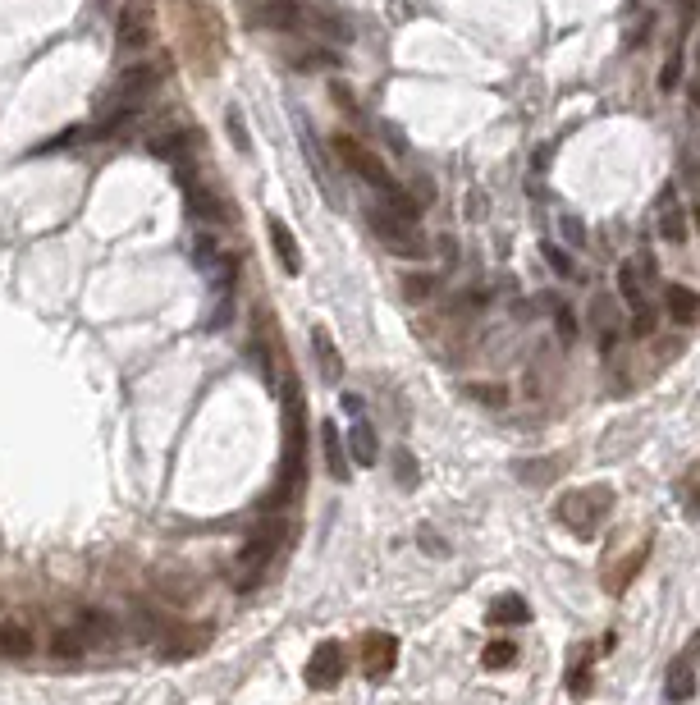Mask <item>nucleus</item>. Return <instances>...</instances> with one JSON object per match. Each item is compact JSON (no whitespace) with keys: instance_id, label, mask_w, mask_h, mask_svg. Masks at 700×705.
<instances>
[{"instance_id":"1","label":"nucleus","mask_w":700,"mask_h":705,"mask_svg":"<svg viewBox=\"0 0 700 705\" xmlns=\"http://www.w3.org/2000/svg\"><path fill=\"white\" fill-rule=\"evenodd\" d=\"M307 490V403L298 385L284 376V449H280V477L270 486V509H284Z\"/></svg>"},{"instance_id":"2","label":"nucleus","mask_w":700,"mask_h":705,"mask_svg":"<svg viewBox=\"0 0 700 705\" xmlns=\"http://www.w3.org/2000/svg\"><path fill=\"white\" fill-rule=\"evenodd\" d=\"M124 637V623L110 614V609H74L51 628L46 637V651L60 655V660H78L87 651H106Z\"/></svg>"},{"instance_id":"3","label":"nucleus","mask_w":700,"mask_h":705,"mask_svg":"<svg viewBox=\"0 0 700 705\" xmlns=\"http://www.w3.org/2000/svg\"><path fill=\"white\" fill-rule=\"evenodd\" d=\"M614 486H582V490H568V495L554 504V518L568 527L572 536H582V541H591L595 532H600V522L614 513Z\"/></svg>"},{"instance_id":"4","label":"nucleus","mask_w":700,"mask_h":705,"mask_svg":"<svg viewBox=\"0 0 700 705\" xmlns=\"http://www.w3.org/2000/svg\"><path fill=\"white\" fill-rule=\"evenodd\" d=\"M284 541H289V522H280V518H270V522H261V527H252L248 541H243V550H238V559H234L238 586H257L261 577L270 573L275 554L284 550Z\"/></svg>"},{"instance_id":"5","label":"nucleus","mask_w":700,"mask_h":705,"mask_svg":"<svg viewBox=\"0 0 700 705\" xmlns=\"http://www.w3.org/2000/svg\"><path fill=\"white\" fill-rule=\"evenodd\" d=\"M618 293H623V303L632 307V335L636 339H650L659 330V312H655V298H650V261H636L627 257L618 266Z\"/></svg>"},{"instance_id":"6","label":"nucleus","mask_w":700,"mask_h":705,"mask_svg":"<svg viewBox=\"0 0 700 705\" xmlns=\"http://www.w3.org/2000/svg\"><path fill=\"white\" fill-rule=\"evenodd\" d=\"M334 156H339V165L344 170H353L362 184L376 188V197H389V193H399V184H394V174L385 170V161H380L371 147H362V142L353 138V133H334Z\"/></svg>"},{"instance_id":"7","label":"nucleus","mask_w":700,"mask_h":705,"mask_svg":"<svg viewBox=\"0 0 700 705\" xmlns=\"http://www.w3.org/2000/svg\"><path fill=\"white\" fill-rule=\"evenodd\" d=\"M138 623H142L147 641L161 655H193V651H202L206 641H211V632H206V628H184V623L165 619V614H156V609H142Z\"/></svg>"},{"instance_id":"8","label":"nucleus","mask_w":700,"mask_h":705,"mask_svg":"<svg viewBox=\"0 0 700 705\" xmlns=\"http://www.w3.org/2000/svg\"><path fill=\"white\" fill-rule=\"evenodd\" d=\"M367 225H371V234H376L380 243H385L394 257H426L431 252V243H426V234H421L412 220H403V216H389L385 207H376L371 202L367 207Z\"/></svg>"},{"instance_id":"9","label":"nucleus","mask_w":700,"mask_h":705,"mask_svg":"<svg viewBox=\"0 0 700 705\" xmlns=\"http://www.w3.org/2000/svg\"><path fill=\"white\" fill-rule=\"evenodd\" d=\"M238 14L252 33H293L307 19L298 0H238Z\"/></svg>"},{"instance_id":"10","label":"nucleus","mask_w":700,"mask_h":705,"mask_svg":"<svg viewBox=\"0 0 700 705\" xmlns=\"http://www.w3.org/2000/svg\"><path fill=\"white\" fill-rule=\"evenodd\" d=\"M156 33V14H151V0H124L115 14V42L124 55H142L151 46Z\"/></svg>"},{"instance_id":"11","label":"nucleus","mask_w":700,"mask_h":705,"mask_svg":"<svg viewBox=\"0 0 700 705\" xmlns=\"http://www.w3.org/2000/svg\"><path fill=\"white\" fill-rule=\"evenodd\" d=\"M161 65H151V60H133V65H124V74L115 78V87H110V101L106 106H129V110H142L147 106V97L161 87Z\"/></svg>"},{"instance_id":"12","label":"nucleus","mask_w":700,"mask_h":705,"mask_svg":"<svg viewBox=\"0 0 700 705\" xmlns=\"http://www.w3.org/2000/svg\"><path fill=\"white\" fill-rule=\"evenodd\" d=\"M650 550H655V536L641 532V541H636L632 550L618 554V559H609V564L600 568V586H604V591H609V596H627V586H632V582H636V573L646 568Z\"/></svg>"},{"instance_id":"13","label":"nucleus","mask_w":700,"mask_h":705,"mask_svg":"<svg viewBox=\"0 0 700 705\" xmlns=\"http://www.w3.org/2000/svg\"><path fill=\"white\" fill-rule=\"evenodd\" d=\"M399 664V637L394 632H367L362 637V673L367 683H385L389 673Z\"/></svg>"},{"instance_id":"14","label":"nucleus","mask_w":700,"mask_h":705,"mask_svg":"<svg viewBox=\"0 0 700 705\" xmlns=\"http://www.w3.org/2000/svg\"><path fill=\"white\" fill-rule=\"evenodd\" d=\"M184 197H188V216H197L202 225H229V220H234L229 202L211 184H202V179H197V184L184 179Z\"/></svg>"},{"instance_id":"15","label":"nucleus","mask_w":700,"mask_h":705,"mask_svg":"<svg viewBox=\"0 0 700 705\" xmlns=\"http://www.w3.org/2000/svg\"><path fill=\"white\" fill-rule=\"evenodd\" d=\"M334 683H344V646L339 641H321L307 660V687L316 692H330Z\"/></svg>"},{"instance_id":"16","label":"nucleus","mask_w":700,"mask_h":705,"mask_svg":"<svg viewBox=\"0 0 700 705\" xmlns=\"http://www.w3.org/2000/svg\"><path fill=\"white\" fill-rule=\"evenodd\" d=\"M595 655H600V646H591V641H582V646L572 651V664H568V673H563V683H568V692L577 696V701H586V696H591V687H595V673H591Z\"/></svg>"},{"instance_id":"17","label":"nucleus","mask_w":700,"mask_h":705,"mask_svg":"<svg viewBox=\"0 0 700 705\" xmlns=\"http://www.w3.org/2000/svg\"><path fill=\"white\" fill-rule=\"evenodd\" d=\"M591 326H595V344H600V353H614L618 335H623V321H618L614 298H595V303H591Z\"/></svg>"},{"instance_id":"18","label":"nucleus","mask_w":700,"mask_h":705,"mask_svg":"<svg viewBox=\"0 0 700 705\" xmlns=\"http://www.w3.org/2000/svg\"><path fill=\"white\" fill-rule=\"evenodd\" d=\"M266 234H270V248H275V257H280L284 275H302V252H298V239H293V229L284 225L280 216L266 220Z\"/></svg>"},{"instance_id":"19","label":"nucleus","mask_w":700,"mask_h":705,"mask_svg":"<svg viewBox=\"0 0 700 705\" xmlns=\"http://www.w3.org/2000/svg\"><path fill=\"white\" fill-rule=\"evenodd\" d=\"M664 312L678 321V326H696L700 321V293L687 289V284H664Z\"/></svg>"},{"instance_id":"20","label":"nucleus","mask_w":700,"mask_h":705,"mask_svg":"<svg viewBox=\"0 0 700 705\" xmlns=\"http://www.w3.org/2000/svg\"><path fill=\"white\" fill-rule=\"evenodd\" d=\"M691 696H696V664H691L687 655H678V660L668 664V673H664V701L687 705Z\"/></svg>"},{"instance_id":"21","label":"nucleus","mask_w":700,"mask_h":705,"mask_svg":"<svg viewBox=\"0 0 700 705\" xmlns=\"http://www.w3.org/2000/svg\"><path fill=\"white\" fill-rule=\"evenodd\" d=\"M23 655H33V628L28 619H0V660H23Z\"/></svg>"},{"instance_id":"22","label":"nucleus","mask_w":700,"mask_h":705,"mask_svg":"<svg viewBox=\"0 0 700 705\" xmlns=\"http://www.w3.org/2000/svg\"><path fill=\"white\" fill-rule=\"evenodd\" d=\"M312 348H316V367H321V380L325 385H339L344 380V362H339V353H334V339L325 326L312 330Z\"/></svg>"},{"instance_id":"23","label":"nucleus","mask_w":700,"mask_h":705,"mask_svg":"<svg viewBox=\"0 0 700 705\" xmlns=\"http://www.w3.org/2000/svg\"><path fill=\"white\" fill-rule=\"evenodd\" d=\"M348 458H353L357 467H376V458H380L376 431H371V422H362V417L348 426Z\"/></svg>"},{"instance_id":"24","label":"nucleus","mask_w":700,"mask_h":705,"mask_svg":"<svg viewBox=\"0 0 700 705\" xmlns=\"http://www.w3.org/2000/svg\"><path fill=\"white\" fill-rule=\"evenodd\" d=\"M531 619V605L527 596H517V591H504L499 600H490V623H504V628H517V623Z\"/></svg>"},{"instance_id":"25","label":"nucleus","mask_w":700,"mask_h":705,"mask_svg":"<svg viewBox=\"0 0 700 705\" xmlns=\"http://www.w3.org/2000/svg\"><path fill=\"white\" fill-rule=\"evenodd\" d=\"M321 445H325V467H330L334 481L348 477V463H344V435H339V426L334 422H321Z\"/></svg>"},{"instance_id":"26","label":"nucleus","mask_w":700,"mask_h":705,"mask_svg":"<svg viewBox=\"0 0 700 705\" xmlns=\"http://www.w3.org/2000/svg\"><path fill=\"white\" fill-rule=\"evenodd\" d=\"M554 390V358H550V348H540V358L527 367V394H550Z\"/></svg>"},{"instance_id":"27","label":"nucleus","mask_w":700,"mask_h":705,"mask_svg":"<svg viewBox=\"0 0 700 705\" xmlns=\"http://www.w3.org/2000/svg\"><path fill=\"white\" fill-rule=\"evenodd\" d=\"M225 257H229V252L216 243V234H197V239H193V266H197L202 275L211 271V266H220Z\"/></svg>"},{"instance_id":"28","label":"nucleus","mask_w":700,"mask_h":705,"mask_svg":"<svg viewBox=\"0 0 700 705\" xmlns=\"http://www.w3.org/2000/svg\"><path fill=\"white\" fill-rule=\"evenodd\" d=\"M481 664L485 669H513L517 664V641H490L481 651Z\"/></svg>"},{"instance_id":"29","label":"nucleus","mask_w":700,"mask_h":705,"mask_svg":"<svg viewBox=\"0 0 700 705\" xmlns=\"http://www.w3.org/2000/svg\"><path fill=\"white\" fill-rule=\"evenodd\" d=\"M225 129H229V142L238 147V156H248L252 152V138H248V124H243V110H238V106L225 110Z\"/></svg>"},{"instance_id":"30","label":"nucleus","mask_w":700,"mask_h":705,"mask_svg":"<svg viewBox=\"0 0 700 705\" xmlns=\"http://www.w3.org/2000/svg\"><path fill=\"white\" fill-rule=\"evenodd\" d=\"M431 293H435V275H426V271L403 275V298H408V303H426Z\"/></svg>"},{"instance_id":"31","label":"nucleus","mask_w":700,"mask_h":705,"mask_svg":"<svg viewBox=\"0 0 700 705\" xmlns=\"http://www.w3.org/2000/svg\"><path fill=\"white\" fill-rule=\"evenodd\" d=\"M536 463H540V467L522 463V467H517V477H522V481H531V486H545V481H550L554 472H559V463H563V458H536Z\"/></svg>"},{"instance_id":"32","label":"nucleus","mask_w":700,"mask_h":705,"mask_svg":"<svg viewBox=\"0 0 700 705\" xmlns=\"http://www.w3.org/2000/svg\"><path fill=\"white\" fill-rule=\"evenodd\" d=\"M659 234H664L668 243H687V220H682L678 207H664V216H659Z\"/></svg>"},{"instance_id":"33","label":"nucleus","mask_w":700,"mask_h":705,"mask_svg":"<svg viewBox=\"0 0 700 705\" xmlns=\"http://www.w3.org/2000/svg\"><path fill=\"white\" fill-rule=\"evenodd\" d=\"M293 55V69H321V65H330V51H307V46H298V51H289Z\"/></svg>"},{"instance_id":"34","label":"nucleus","mask_w":700,"mask_h":705,"mask_svg":"<svg viewBox=\"0 0 700 705\" xmlns=\"http://www.w3.org/2000/svg\"><path fill=\"white\" fill-rule=\"evenodd\" d=\"M540 252H545V261H550V271H554V275H577L572 257H568V252H559V248H554V243H545V248H540Z\"/></svg>"},{"instance_id":"35","label":"nucleus","mask_w":700,"mask_h":705,"mask_svg":"<svg viewBox=\"0 0 700 705\" xmlns=\"http://www.w3.org/2000/svg\"><path fill=\"white\" fill-rule=\"evenodd\" d=\"M472 399L476 403H490V408H504L508 394H504V385H472Z\"/></svg>"},{"instance_id":"36","label":"nucleus","mask_w":700,"mask_h":705,"mask_svg":"<svg viewBox=\"0 0 700 705\" xmlns=\"http://www.w3.org/2000/svg\"><path fill=\"white\" fill-rule=\"evenodd\" d=\"M394 472H399V486H417V467H412V454L408 449H399V454H394Z\"/></svg>"},{"instance_id":"37","label":"nucleus","mask_w":700,"mask_h":705,"mask_svg":"<svg viewBox=\"0 0 700 705\" xmlns=\"http://www.w3.org/2000/svg\"><path fill=\"white\" fill-rule=\"evenodd\" d=\"M554 330H559L563 344H572V339H577V321H572L568 307H554Z\"/></svg>"},{"instance_id":"38","label":"nucleus","mask_w":700,"mask_h":705,"mask_svg":"<svg viewBox=\"0 0 700 705\" xmlns=\"http://www.w3.org/2000/svg\"><path fill=\"white\" fill-rule=\"evenodd\" d=\"M559 229H563V239L577 243V248H586V225L577 216H559Z\"/></svg>"},{"instance_id":"39","label":"nucleus","mask_w":700,"mask_h":705,"mask_svg":"<svg viewBox=\"0 0 700 705\" xmlns=\"http://www.w3.org/2000/svg\"><path fill=\"white\" fill-rule=\"evenodd\" d=\"M330 97H334V106H339V110H348V115H353V110H357L353 87H348V83H339V78H330Z\"/></svg>"},{"instance_id":"40","label":"nucleus","mask_w":700,"mask_h":705,"mask_svg":"<svg viewBox=\"0 0 700 705\" xmlns=\"http://www.w3.org/2000/svg\"><path fill=\"white\" fill-rule=\"evenodd\" d=\"M678 78H682V60H678V55H668V65L659 69V92H673Z\"/></svg>"},{"instance_id":"41","label":"nucleus","mask_w":700,"mask_h":705,"mask_svg":"<svg viewBox=\"0 0 700 705\" xmlns=\"http://www.w3.org/2000/svg\"><path fill=\"white\" fill-rule=\"evenodd\" d=\"M682 490H687V513H700V481H682Z\"/></svg>"},{"instance_id":"42","label":"nucleus","mask_w":700,"mask_h":705,"mask_svg":"<svg viewBox=\"0 0 700 705\" xmlns=\"http://www.w3.org/2000/svg\"><path fill=\"white\" fill-rule=\"evenodd\" d=\"M696 19H700V0H682V33H687Z\"/></svg>"},{"instance_id":"43","label":"nucleus","mask_w":700,"mask_h":705,"mask_svg":"<svg viewBox=\"0 0 700 705\" xmlns=\"http://www.w3.org/2000/svg\"><path fill=\"white\" fill-rule=\"evenodd\" d=\"M682 655H687V660H691V664H700V632H696V637H691V641H687V651H682Z\"/></svg>"},{"instance_id":"44","label":"nucleus","mask_w":700,"mask_h":705,"mask_svg":"<svg viewBox=\"0 0 700 705\" xmlns=\"http://www.w3.org/2000/svg\"><path fill=\"white\" fill-rule=\"evenodd\" d=\"M691 115H696V120H700V78H696V83H691Z\"/></svg>"},{"instance_id":"45","label":"nucleus","mask_w":700,"mask_h":705,"mask_svg":"<svg viewBox=\"0 0 700 705\" xmlns=\"http://www.w3.org/2000/svg\"><path fill=\"white\" fill-rule=\"evenodd\" d=\"M691 211H696V229H700V202H696V207H691Z\"/></svg>"},{"instance_id":"46","label":"nucleus","mask_w":700,"mask_h":705,"mask_svg":"<svg viewBox=\"0 0 700 705\" xmlns=\"http://www.w3.org/2000/svg\"><path fill=\"white\" fill-rule=\"evenodd\" d=\"M696 65H700V42H696Z\"/></svg>"}]
</instances>
